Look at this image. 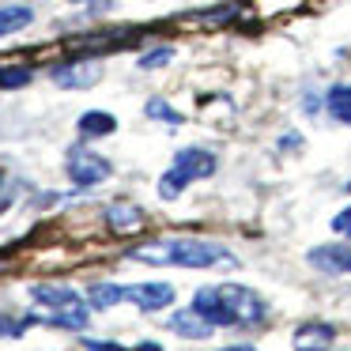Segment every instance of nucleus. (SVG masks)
I'll use <instances>...</instances> for the list:
<instances>
[{"label":"nucleus","mask_w":351,"mask_h":351,"mask_svg":"<svg viewBox=\"0 0 351 351\" xmlns=\"http://www.w3.org/2000/svg\"><path fill=\"white\" fill-rule=\"evenodd\" d=\"M227 351H253V348H227Z\"/></svg>","instance_id":"obj_21"},{"label":"nucleus","mask_w":351,"mask_h":351,"mask_svg":"<svg viewBox=\"0 0 351 351\" xmlns=\"http://www.w3.org/2000/svg\"><path fill=\"white\" fill-rule=\"evenodd\" d=\"M99 80H102V64L99 61H76V64L53 69V84L57 87H95Z\"/></svg>","instance_id":"obj_7"},{"label":"nucleus","mask_w":351,"mask_h":351,"mask_svg":"<svg viewBox=\"0 0 351 351\" xmlns=\"http://www.w3.org/2000/svg\"><path fill=\"white\" fill-rule=\"evenodd\" d=\"M193 310H200L208 321H215V325H257V321L265 317V302H261L257 291L234 287V283L200 287L197 298H193Z\"/></svg>","instance_id":"obj_2"},{"label":"nucleus","mask_w":351,"mask_h":351,"mask_svg":"<svg viewBox=\"0 0 351 351\" xmlns=\"http://www.w3.org/2000/svg\"><path fill=\"white\" fill-rule=\"evenodd\" d=\"M31 19H34V12L27 8V4H8V8H0V38L31 27Z\"/></svg>","instance_id":"obj_11"},{"label":"nucleus","mask_w":351,"mask_h":351,"mask_svg":"<svg viewBox=\"0 0 351 351\" xmlns=\"http://www.w3.org/2000/svg\"><path fill=\"white\" fill-rule=\"evenodd\" d=\"M114 129H117V121L110 114H102V110H91V114L80 117V132L84 136H110Z\"/></svg>","instance_id":"obj_12"},{"label":"nucleus","mask_w":351,"mask_h":351,"mask_svg":"<svg viewBox=\"0 0 351 351\" xmlns=\"http://www.w3.org/2000/svg\"><path fill=\"white\" fill-rule=\"evenodd\" d=\"M140 223H144V212H140L136 204H129V200H121V204H114V208L106 212V227L117 230V234L140 230Z\"/></svg>","instance_id":"obj_10"},{"label":"nucleus","mask_w":351,"mask_h":351,"mask_svg":"<svg viewBox=\"0 0 351 351\" xmlns=\"http://www.w3.org/2000/svg\"><path fill=\"white\" fill-rule=\"evenodd\" d=\"M167 328L178 332V336H185V340H204V336H212L215 321H208L200 310H182V313H174V317L167 321Z\"/></svg>","instance_id":"obj_8"},{"label":"nucleus","mask_w":351,"mask_h":351,"mask_svg":"<svg viewBox=\"0 0 351 351\" xmlns=\"http://www.w3.org/2000/svg\"><path fill=\"white\" fill-rule=\"evenodd\" d=\"M328 114H332L336 121L351 125V87H332V91H328Z\"/></svg>","instance_id":"obj_13"},{"label":"nucleus","mask_w":351,"mask_h":351,"mask_svg":"<svg viewBox=\"0 0 351 351\" xmlns=\"http://www.w3.org/2000/svg\"><path fill=\"white\" fill-rule=\"evenodd\" d=\"M336 340V328L325 321H310L295 332V351H328V343Z\"/></svg>","instance_id":"obj_9"},{"label":"nucleus","mask_w":351,"mask_h":351,"mask_svg":"<svg viewBox=\"0 0 351 351\" xmlns=\"http://www.w3.org/2000/svg\"><path fill=\"white\" fill-rule=\"evenodd\" d=\"M147 117H159V121H170V125L182 121V114H174V110H170L162 99H152V102H147Z\"/></svg>","instance_id":"obj_15"},{"label":"nucleus","mask_w":351,"mask_h":351,"mask_svg":"<svg viewBox=\"0 0 351 351\" xmlns=\"http://www.w3.org/2000/svg\"><path fill=\"white\" fill-rule=\"evenodd\" d=\"M31 76L34 72L31 69H0V87H23V84H31Z\"/></svg>","instance_id":"obj_14"},{"label":"nucleus","mask_w":351,"mask_h":351,"mask_svg":"<svg viewBox=\"0 0 351 351\" xmlns=\"http://www.w3.org/2000/svg\"><path fill=\"white\" fill-rule=\"evenodd\" d=\"M132 351H162L159 343H140V348H132Z\"/></svg>","instance_id":"obj_20"},{"label":"nucleus","mask_w":351,"mask_h":351,"mask_svg":"<svg viewBox=\"0 0 351 351\" xmlns=\"http://www.w3.org/2000/svg\"><path fill=\"white\" fill-rule=\"evenodd\" d=\"M84 4H102V0H84Z\"/></svg>","instance_id":"obj_22"},{"label":"nucleus","mask_w":351,"mask_h":351,"mask_svg":"<svg viewBox=\"0 0 351 351\" xmlns=\"http://www.w3.org/2000/svg\"><path fill=\"white\" fill-rule=\"evenodd\" d=\"M129 257L144 261V265H182V268H212V265L234 268L238 265L223 245L197 242V238H159V242H147L140 250H132Z\"/></svg>","instance_id":"obj_1"},{"label":"nucleus","mask_w":351,"mask_h":351,"mask_svg":"<svg viewBox=\"0 0 351 351\" xmlns=\"http://www.w3.org/2000/svg\"><path fill=\"white\" fill-rule=\"evenodd\" d=\"M87 351H125V348H117V343H91Z\"/></svg>","instance_id":"obj_19"},{"label":"nucleus","mask_w":351,"mask_h":351,"mask_svg":"<svg viewBox=\"0 0 351 351\" xmlns=\"http://www.w3.org/2000/svg\"><path fill=\"white\" fill-rule=\"evenodd\" d=\"M332 230H340L343 238H351V208H343V212L332 219Z\"/></svg>","instance_id":"obj_17"},{"label":"nucleus","mask_w":351,"mask_h":351,"mask_svg":"<svg viewBox=\"0 0 351 351\" xmlns=\"http://www.w3.org/2000/svg\"><path fill=\"white\" fill-rule=\"evenodd\" d=\"M212 174H215V155L204 152V147H185V152L174 155L170 170L162 174L159 197H162V200H174V197H182V193L189 189L193 182H200V178H212Z\"/></svg>","instance_id":"obj_4"},{"label":"nucleus","mask_w":351,"mask_h":351,"mask_svg":"<svg viewBox=\"0 0 351 351\" xmlns=\"http://www.w3.org/2000/svg\"><path fill=\"white\" fill-rule=\"evenodd\" d=\"M69 178L76 185H102L110 178V162L102 159V155H95L91 147L76 144L69 152Z\"/></svg>","instance_id":"obj_6"},{"label":"nucleus","mask_w":351,"mask_h":351,"mask_svg":"<svg viewBox=\"0 0 351 351\" xmlns=\"http://www.w3.org/2000/svg\"><path fill=\"white\" fill-rule=\"evenodd\" d=\"M170 57H174V49L162 46V49H155V53H144V57H140V69H159V64H167Z\"/></svg>","instance_id":"obj_16"},{"label":"nucleus","mask_w":351,"mask_h":351,"mask_svg":"<svg viewBox=\"0 0 351 351\" xmlns=\"http://www.w3.org/2000/svg\"><path fill=\"white\" fill-rule=\"evenodd\" d=\"M23 332V325H12L8 317H0V336H19Z\"/></svg>","instance_id":"obj_18"},{"label":"nucleus","mask_w":351,"mask_h":351,"mask_svg":"<svg viewBox=\"0 0 351 351\" xmlns=\"http://www.w3.org/2000/svg\"><path fill=\"white\" fill-rule=\"evenodd\" d=\"M31 298L38 306H49L53 317L49 325H64V328H87V302L76 295L72 287H53V283H34Z\"/></svg>","instance_id":"obj_5"},{"label":"nucleus","mask_w":351,"mask_h":351,"mask_svg":"<svg viewBox=\"0 0 351 351\" xmlns=\"http://www.w3.org/2000/svg\"><path fill=\"white\" fill-rule=\"evenodd\" d=\"M0 208H4V204H0Z\"/></svg>","instance_id":"obj_23"},{"label":"nucleus","mask_w":351,"mask_h":351,"mask_svg":"<svg viewBox=\"0 0 351 351\" xmlns=\"http://www.w3.org/2000/svg\"><path fill=\"white\" fill-rule=\"evenodd\" d=\"M87 302H91L95 310H110V306H117V302H132L144 313H155V310L174 302V287H170V283H132V287H121V283H95V287L87 291Z\"/></svg>","instance_id":"obj_3"}]
</instances>
